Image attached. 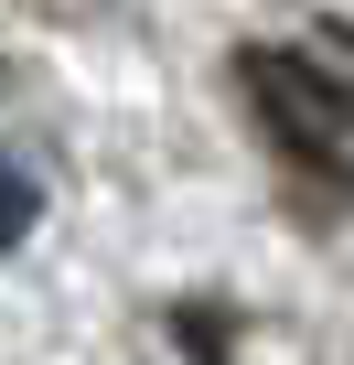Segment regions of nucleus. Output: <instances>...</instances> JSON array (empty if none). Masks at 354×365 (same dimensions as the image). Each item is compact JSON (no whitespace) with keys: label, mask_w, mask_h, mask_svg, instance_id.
Instances as JSON below:
<instances>
[{"label":"nucleus","mask_w":354,"mask_h":365,"mask_svg":"<svg viewBox=\"0 0 354 365\" xmlns=\"http://www.w3.org/2000/svg\"><path fill=\"white\" fill-rule=\"evenodd\" d=\"M247 97H258V118H269L301 161H322L333 182H354V97H343L322 65H301V54H279V43H247Z\"/></svg>","instance_id":"nucleus-1"},{"label":"nucleus","mask_w":354,"mask_h":365,"mask_svg":"<svg viewBox=\"0 0 354 365\" xmlns=\"http://www.w3.org/2000/svg\"><path fill=\"white\" fill-rule=\"evenodd\" d=\"M43 226V172L33 161H0V247H22Z\"/></svg>","instance_id":"nucleus-2"}]
</instances>
